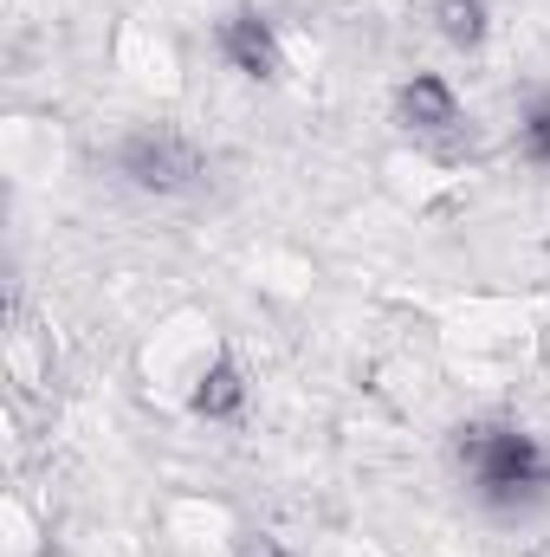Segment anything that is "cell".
Listing matches in <instances>:
<instances>
[{
    "label": "cell",
    "mask_w": 550,
    "mask_h": 557,
    "mask_svg": "<svg viewBox=\"0 0 550 557\" xmlns=\"http://www.w3.org/2000/svg\"><path fill=\"white\" fill-rule=\"evenodd\" d=\"M460 460L473 467V480L486 493H532V486L550 480L545 447L532 434H518V428H486V421L460 428Z\"/></svg>",
    "instance_id": "cell-1"
},
{
    "label": "cell",
    "mask_w": 550,
    "mask_h": 557,
    "mask_svg": "<svg viewBox=\"0 0 550 557\" xmlns=\"http://www.w3.org/2000/svg\"><path fill=\"white\" fill-rule=\"evenodd\" d=\"M117 169L137 182V188H155V195H175L201 175V149L175 131H137V137L117 149Z\"/></svg>",
    "instance_id": "cell-2"
},
{
    "label": "cell",
    "mask_w": 550,
    "mask_h": 557,
    "mask_svg": "<svg viewBox=\"0 0 550 557\" xmlns=\"http://www.w3.org/2000/svg\"><path fill=\"white\" fill-rule=\"evenodd\" d=\"M396 117H402V131H414V137H440V131L460 124V98H453L447 78L414 72L409 85H402V98H396Z\"/></svg>",
    "instance_id": "cell-3"
},
{
    "label": "cell",
    "mask_w": 550,
    "mask_h": 557,
    "mask_svg": "<svg viewBox=\"0 0 550 557\" xmlns=\"http://www.w3.org/2000/svg\"><path fill=\"white\" fill-rule=\"evenodd\" d=\"M214 39H221V52H227L234 72H247V78H273L278 72V39L260 13H227Z\"/></svg>",
    "instance_id": "cell-4"
},
{
    "label": "cell",
    "mask_w": 550,
    "mask_h": 557,
    "mask_svg": "<svg viewBox=\"0 0 550 557\" xmlns=\"http://www.w3.org/2000/svg\"><path fill=\"white\" fill-rule=\"evenodd\" d=\"M240 403H247V383H240V370H234L227 357H214V363L195 376V389H188V409H195V416H214V421L234 416Z\"/></svg>",
    "instance_id": "cell-5"
},
{
    "label": "cell",
    "mask_w": 550,
    "mask_h": 557,
    "mask_svg": "<svg viewBox=\"0 0 550 557\" xmlns=\"http://www.w3.org/2000/svg\"><path fill=\"white\" fill-rule=\"evenodd\" d=\"M434 26L447 46H479L486 39V0H434Z\"/></svg>",
    "instance_id": "cell-6"
},
{
    "label": "cell",
    "mask_w": 550,
    "mask_h": 557,
    "mask_svg": "<svg viewBox=\"0 0 550 557\" xmlns=\"http://www.w3.org/2000/svg\"><path fill=\"white\" fill-rule=\"evenodd\" d=\"M234 557H285V552H278V539H266V532H247V539H234Z\"/></svg>",
    "instance_id": "cell-7"
}]
</instances>
